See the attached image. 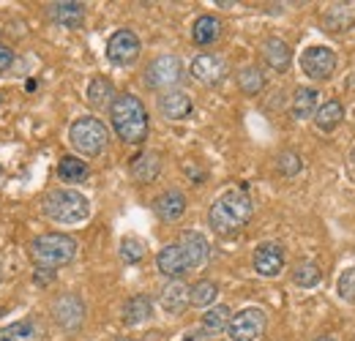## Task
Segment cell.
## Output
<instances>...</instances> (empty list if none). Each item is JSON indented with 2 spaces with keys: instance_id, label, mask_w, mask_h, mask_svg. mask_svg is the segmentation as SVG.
Segmentation results:
<instances>
[{
  "instance_id": "cell-1",
  "label": "cell",
  "mask_w": 355,
  "mask_h": 341,
  "mask_svg": "<svg viewBox=\"0 0 355 341\" xmlns=\"http://www.w3.org/2000/svg\"><path fill=\"white\" fill-rule=\"evenodd\" d=\"M252 213H254V205H252L249 194L241 191V189H232V191H224L222 197L211 205L208 224L216 235H232V232H238L249 224Z\"/></svg>"
},
{
  "instance_id": "cell-2",
  "label": "cell",
  "mask_w": 355,
  "mask_h": 341,
  "mask_svg": "<svg viewBox=\"0 0 355 341\" xmlns=\"http://www.w3.org/2000/svg\"><path fill=\"white\" fill-rule=\"evenodd\" d=\"M110 121H112L115 134L129 145H137V142H142L148 137V110L132 93H123V96H118L112 101Z\"/></svg>"
},
{
  "instance_id": "cell-3",
  "label": "cell",
  "mask_w": 355,
  "mask_h": 341,
  "mask_svg": "<svg viewBox=\"0 0 355 341\" xmlns=\"http://www.w3.org/2000/svg\"><path fill=\"white\" fill-rule=\"evenodd\" d=\"M44 213L60 224H83L90 216V202L74 189H55L44 197Z\"/></svg>"
},
{
  "instance_id": "cell-4",
  "label": "cell",
  "mask_w": 355,
  "mask_h": 341,
  "mask_svg": "<svg viewBox=\"0 0 355 341\" xmlns=\"http://www.w3.org/2000/svg\"><path fill=\"white\" fill-rule=\"evenodd\" d=\"M31 256L39 268H63L77 256V241L63 232H46L31 243Z\"/></svg>"
},
{
  "instance_id": "cell-5",
  "label": "cell",
  "mask_w": 355,
  "mask_h": 341,
  "mask_svg": "<svg viewBox=\"0 0 355 341\" xmlns=\"http://www.w3.org/2000/svg\"><path fill=\"white\" fill-rule=\"evenodd\" d=\"M69 142L74 145L77 153L93 159V156L104 153V148L110 142V131L98 118H80L69 128Z\"/></svg>"
},
{
  "instance_id": "cell-6",
  "label": "cell",
  "mask_w": 355,
  "mask_h": 341,
  "mask_svg": "<svg viewBox=\"0 0 355 341\" xmlns=\"http://www.w3.org/2000/svg\"><path fill=\"white\" fill-rule=\"evenodd\" d=\"M268 317L260 306H249L243 311H238L230 325H227V336L230 341H257L266 333Z\"/></svg>"
},
{
  "instance_id": "cell-7",
  "label": "cell",
  "mask_w": 355,
  "mask_h": 341,
  "mask_svg": "<svg viewBox=\"0 0 355 341\" xmlns=\"http://www.w3.org/2000/svg\"><path fill=\"white\" fill-rule=\"evenodd\" d=\"M301 71L314 80V82H325L334 77L336 71V52L331 46H322V44H314L309 49H304L301 55Z\"/></svg>"
},
{
  "instance_id": "cell-8",
  "label": "cell",
  "mask_w": 355,
  "mask_h": 341,
  "mask_svg": "<svg viewBox=\"0 0 355 341\" xmlns=\"http://www.w3.org/2000/svg\"><path fill=\"white\" fill-rule=\"evenodd\" d=\"M183 60L175 55H159L148 71H145V82L153 87V90H170L183 80Z\"/></svg>"
},
{
  "instance_id": "cell-9",
  "label": "cell",
  "mask_w": 355,
  "mask_h": 341,
  "mask_svg": "<svg viewBox=\"0 0 355 341\" xmlns=\"http://www.w3.org/2000/svg\"><path fill=\"white\" fill-rule=\"evenodd\" d=\"M137 55H139V39H137L134 30H118V33L110 36V42H107V58H110V63L129 66V63L137 60Z\"/></svg>"
},
{
  "instance_id": "cell-10",
  "label": "cell",
  "mask_w": 355,
  "mask_h": 341,
  "mask_svg": "<svg viewBox=\"0 0 355 341\" xmlns=\"http://www.w3.org/2000/svg\"><path fill=\"white\" fill-rule=\"evenodd\" d=\"M156 268H159V273H162V276H167V279H180L183 273L194 270L191 259H189L186 249H183L180 243H170V246H164V249L159 252V256H156Z\"/></svg>"
},
{
  "instance_id": "cell-11",
  "label": "cell",
  "mask_w": 355,
  "mask_h": 341,
  "mask_svg": "<svg viewBox=\"0 0 355 341\" xmlns=\"http://www.w3.org/2000/svg\"><path fill=\"white\" fill-rule=\"evenodd\" d=\"M224 74H227V63L224 58L214 55V52H202L191 60V77L200 80L202 85H216L222 82Z\"/></svg>"
},
{
  "instance_id": "cell-12",
  "label": "cell",
  "mask_w": 355,
  "mask_h": 341,
  "mask_svg": "<svg viewBox=\"0 0 355 341\" xmlns=\"http://www.w3.org/2000/svg\"><path fill=\"white\" fill-rule=\"evenodd\" d=\"M252 262H254V270L260 276L276 279L282 273V268H284V249L279 243H263V246H257Z\"/></svg>"
},
{
  "instance_id": "cell-13",
  "label": "cell",
  "mask_w": 355,
  "mask_h": 341,
  "mask_svg": "<svg viewBox=\"0 0 355 341\" xmlns=\"http://www.w3.org/2000/svg\"><path fill=\"white\" fill-rule=\"evenodd\" d=\"M55 320H58L60 328L77 331L83 325V320H85V303L77 295H63L55 303Z\"/></svg>"
},
{
  "instance_id": "cell-14",
  "label": "cell",
  "mask_w": 355,
  "mask_h": 341,
  "mask_svg": "<svg viewBox=\"0 0 355 341\" xmlns=\"http://www.w3.org/2000/svg\"><path fill=\"white\" fill-rule=\"evenodd\" d=\"M49 19L60 28H69V30H77L85 19V6L77 3V0H60V3H52L49 6Z\"/></svg>"
},
{
  "instance_id": "cell-15",
  "label": "cell",
  "mask_w": 355,
  "mask_h": 341,
  "mask_svg": "<svg viewBox=\"0 0 355 341\" xmlns=\"http://www.w3.org/2000/svg\"><path fill=\"white\" fill-rule=\"evenodd\" d=\"M159 112L167 121H183V118L191 115V98L183 90H170L159 98Z\"/></svg>"
},
{
  "instance_id": "cell-16",
  "label": "cell",
  "mask_w": 355,
  "mask_h": 341,
  "mask_svg": "<svg viewBox=\"0 0 355 341\" xmlns=\"http://www.w3.org/2000/svg\"><path fill=\"white\" fill-rule=\"evenodd\" d=\"M153 211H156V216L162 221H178L180 216L186 213V197L180 191H175V189H170V191H164V194L156 197Z\"/></svg>"
},
{
  "instance_id": "cell-17",
  "label": "cell",
  "mask_w": 355,
  "mask_h": 341,
  "mask_svg": "<svg viewBox=\"0 0 355 341\" xmlns=\"http://www.w3.org/2000/svg\"><path fill=\"white\" fill-rule=\"evenodd\" d=\"M129 172H132V177L137 183H150V180H156L159 172H162V159H159V153L148 150V153L134 156L132 164H129Z\"/></svg>"
},
{
  "instance_id": "cell-18",
  "label": "cell",
  "mask_w": 355,
  "mask_h": 341,
  "mask_svg": "<svg viewBox=\"0 0 355 341\" xmlns=\"http://www.w3.org/2000/svg\"><path fill=\"white\" fill-rule=\"evenodd\" d=\"M263 58H266V63L273 69V71H287L290 69V63H293V52H290V46L282 42V39H268L263 44Z\"/></svg>"
},
{
  "instance_id": "cell-19",
  "label": "cell",
  "mask_w": 355,
  "mask_h": 341,
  "mask_svg": "<svg viewBox=\"0 0 355 341\" xmlns=\"http://www.w3.org/2000/svg\"><path fill=\"white\" fill-rule=\"evenodd\" d=\"M189 290H191V287H186L183 281L173 279V281L162 290V308L170 311V314H183L186 306H189Z\"/></svg>"
},
{
  "instance_id": "cell-20",
  "label": "cell",
  "mask_w": 355,
  "mask_h": 341,
  "mask_svg": "<svg viewBox=\"0 0 355 341\" xmlns=\"http://www.w3.org/2000/svg\"><path fill=\"white\" fill-rule=\"evenodd\" d=\"M311 121H314L317 131L331 134L334 128L345 121V107H342V101H325L322 107H317V112H314Z\"/></svg>"
},
{
  "instance_id": "cell-21",
  "label": "cell",
  "mask_w": 355,
  "mask_h": 341,
  "mask_svg": "<svg viewBox=\"0 0 355 341\" xmlns=\"http://www.w3.org/2000/svg\"><path fill=\"white\" fill-rule=\"evenodd\" d=\"M178 243H180V246L186 249V254H189V259H191L194 270H197V268H202V265L208 262V254H211V246H208L205 235H200V232H183Z\"/></svg>"
},
{
  "instance_id": "cell-22",
  "label": "cell",
  "mask_w": 355,
  "mask_h": 341,
  "mask_svg": "<svg viewBox=\"0 0 355 341\" xmlns=\"http://www.w3.org/2000/svg\"><path fill=\"white\" fill-rule=\"evenodd\" d=\"M219 36H222V22H219L216 17H211V14L197 17V22H194V28H191V39H194V44L208 46V44L216 42Z\"/></svg>"
},
{
  "instance_id": "cell-23",
  "label": "cell",
  "mask_w": 355,
  "mask_h": 341,
  "mask_svg": "<svg viewBox=\"0 0 355 341\" xmlns=\"http://www.w3.org/2000/svg\"><path fill=\"white\" fill-rule=\"evenodd\" d=\"M320 107V93L314 87H298L295 96H293V115L298 121H306V118H314Z\"/></svg>"
},
{
  "instance_id": "cell-24",
  "label": "cell",
  "mask_w": 355,
  "mask_h": 341,
  "mask_svg": "<svg viewBox=\"0 0 355 341\" xmlns=\"http://www.w3.org/2000/svg\"><path fill=\"white\" fill-rule=\"evenodd\" d=\"M150 314H153V303H150L148 295H134L123 306V322L126 325H142V322L150 320Z\"/></svg>"
},
{
  "instance_id": "cell-25",
  "label": "cell",
  "mask_w": 355,
  "mask_h": 341,
  "mask_svg": "<svg viewBox=\"0 0 355 341\" xmlns=\"http://www.w3.org/2000/svg\"><path fill=\"white\" fill-rule=\"evenodd\" d=\"M115 98H118V96H115V87H112L110 80H104V77H96V80L88 85V104L90 107H96V110H101V107H112Z\"/></svg>"
},
{
  "instance_id": "cell-26",
  "label": "cell",
  "mask_w": 355,
  "mask_h": 341,
  "mask_svg": "<svg viewBox=\"0 0 355 341\" xmlns=\"http://www.w3.org/2000/svg\"><path fill=\"white\" fill-rule=\"evenodd\" d=\"M232 314L227 306H214L211 311L202 314V331L208 336H219V333H227V325H230Z\"/></svg>"
},
{
  "instance_id": "cell-27",
  "label": "cell",
  "mask_w": 355,
  "mask_h": 341,
  "mask_svg": "<svg viewBox=\"0 0 355 341\" xmlns=\"http://www.w3.org/2000/svg\"><path fill=\"white\" fill-rule=\"evenodd\" d=\"M0 341H42V333L33 322H14L8 328H0Z\"/></svg>"
},
{
  "instance_id": "cell-28",
  "label": "cell",
  "mask_w": 355,
  "mask_h": 341,
  "mask_svg": "<svg viewBox=\"0 0 355 341\" xmlns=\"http://www.w3.org/2000/svg\"><path fill=\"white\" fill-rule=\"evenodd\" d=\"M88 164L83 161V159H74V156H69V159H60V164H58V175H60V180H66V183H83L85 177H88Z\"/></svg>"
},
{
  "instance_id": "cell-29",
  "label": "cell",
  "mask_w": 355,
  "mask_h": 341,
  "mask_svg": "<svg viewBox=\"0 0 355 341\" xmlns=\"http://www.w3.org/2000/svg\"><path fill=\"white\" fill-rule=\"evenodd\" d=\"M238 85L246 96H257L266 87V77H263V71L257 66H246V69L238 71Z\"/></svg>"
},
{
  "instance_id": "cell-30",
  "label": "cell",
  "mask_w": 355,
  "mask_h": 341,
  "mask_svg": "<svg viewBox=\"0 0 355 341\" xmlns=\"http://www.w3.org/2000/svg\"><path fill=\"white\" fill-rule=\"evenodd\" d=\"M216 295H219V287H216L214 281L202 279V281H197V284L189 290V303L205 308V306H211V303L216 300Z\"/></svg>"
},
{
  "instance_id": "cell-31",
  "label": "cell",
  "mask_w": 355,
  "mask_h": 341,
  "mask_svg": "<svg viewBox=\"0 0 355 341\" xmlns=\"http://www.w3.org/2000/svg\"><path fill=\"white\" fill-rule=\"evenodd\" d=\"M353 19H355V14L350 11V6H345V3H334L331 11L325 14V25H328V30H334V33L342 30V28L347 30V25H350Z\"/></svg>"
},
{
  "instance_id": "cell-32",
  "label": "cell",
  "mask_w": 355,
  "mask_h": 341,
  "mask_svg": "<svg viewBox=\"0 0 355 341\" xmlns=\"http://www.w3.org/2000/svg\"><path fill=\"white\" fill-rule=\"evenodd\" d=\"M320 268L314 265V262H298L295 265V270H293V281L301 287V290H311V287H317L320 284Z\"/></svg>"
},
{
  "instance_id": "cell-33",
  "label": "cell",
  "mask_w": 355,
  "mask_h": 341,
  "mask_svg": "<svg viewBox=\"0 0 355 341\" xmlns=\"http://www.w3.org/2000/svg\"><path fill=\"white\" fill-rule=\"evenodd\" d=\"M142 256H145V243H142L139 238H123V241H121V259H123V262L137 265Z\"/></svg>"
},
{
  "instance_id": "cell-34",
  "label": "cell",
  "mask_w": 355,
  "mask_h": 341,
  "mask_svg": "<svg viewBox=\"0 0 355 341\" xmlns=\"http://www.w3.org/2000/svg\"><path fill=\"white\" fill-rule=\"evenodd\" d=\"M336 292H339V298L345 300V303H355V268L345 270V273L339 276Z\"/></svg>"
},
{
  "instance_id": "cell-35",
  "label": "cell",
  "mask_w": 355,
  "mask_h": 341,
  "mask_svg": "<svg viewBox=\"0 0 355 341\" xmlns=\"http://www.w3.org/2000/svg\"><path fill=\"white\" fill-rule=\"evenodd\" d=\"M304 167V161H301V156L298 153H293V150H287V153H282L279 156V172L284 175V177H295L298 172Z\"/></svg>"
},
{
  "instance_id": "cell-36",
  "label": "cell",
  "mask_w": 355,
  "mask_h": 341,
  "mask_svg": "<svg viewBox=\"0 0 355 341\" xmlns=\"http://www.w3.org/2000/svg\"><path fill=\"white\" fill-rule=\"evenodd\" d=\"M52 279H55V270H52V268H39V270L33 273V281H36L39 287H44V284H49Z\"/></svg>"
},
{
  "instance_id": "cell-37",
  "label": "cell",
  "mask_w": 355,
  "mask_h": 341,
  "mask_svg": "<svg viewBox=\"0 0 355 341\" xmlns=\"http://www.w3.org/2000/svg\"><path fill=\"white\" fill-rule=\"evenodd\" d=\"M11 60H14V52H11L8 46H0V74H3V71H8Z\"/></svg>"
},
{
  "instance_id": "cell-38",
  "label": "cell",
  "mask_w": 355,
  "mask_h": 341,
  "mask_svg": "<svg viewBox=\"0 0 355 341\" xmlns=\"http://www.w3.org/2000/svg\"><path fill=\"white\" fill-rule=\"evenodd\" d=\"M211 336L205 333V331H189L186 336H183V341H208Z\"/></svg>"
},
{
  "instance_id": "cell-39",
  "label": "cell",
  "mask_w": 355,
  "mask_h": 341,
  "mask_svg": "<svg viewBox=\"0 0 355 341\" xmlns=\"http://www.w3.org/2000/svg\"><path fill=\"white\" fill-rule=\"evenodd\" d=\"M350 164L355 167V148H353V153H350Z\"/></svg>"
},
{
  "instance_id": "cell-40",
  "label": "cell",
  "mask_w": 355,
  "mask_h": 341,
  "mask_svg": "<svg viewBox=\"0 0 355 341\" xmlns=\"http://www.w3.org/2000/svg\"><path fill=\"white\" fill-rule=\"evenodd\" d=\"M314 341H334L331 336H320V339H314Z\"/></svg>"
},
{
  "instance_id": "cell-41",
  "label": "cell",
  "mask_w": 355,
  "mask_h": 341,
  "mask_svg": "<svg viewBox=\"0 0 355 341\" xmlns=\"http://www.w3.org/2000/svg\"><path fill=\"white\" fill-rule=\"evenodd\" d=\"M118 341H132V339H118Z\"/></svg>"
},
{
  "instance_id": "cell-42",
  "label": "cell",
  "mask_w": 355,
  "mask_h": 341,
  "mask_svg": "<svg viewBox=\"0 0 355 341\" xmlns=\"http://www.w3.org/2000/svg\"><path fill=\"white\" fill-rule=\"evenodd\" d=\"M0 279H3V270H0Z\"/></svg>"
},
{
  "instance_id": "cell-43",
  "label": "cell",
  "mask_w": 355,
  "mask_h": 341,
  "mask_svg": "<svg viewBox=\"0 0 355 341\" xmlns=\"http://www.w3.org/2000/svg\"><path fill=\"white\" fill-rule=\"evenodd\" d=\"M0 175H3V172H0Z\"/></svg>"
}]
</instances>
